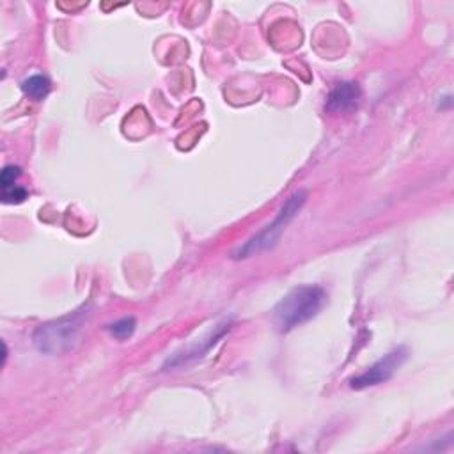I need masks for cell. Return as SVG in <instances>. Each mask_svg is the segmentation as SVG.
I'll use <instances>...</instances> for the list:
<instances>
[{
    "mask_svg": "<svg viewBox=\"0 0 454 454\" xmlns=\"http://www.w3.org/2000/svg\"><path fill=\"white\" fill-rule=\"evenodd\" d=\"M90 314L92 303L85 301L73 312L37 326L32 335L35 349L44 355H62L73 349L78 344Z\"/></svg>",
    "mask_w": 454,
    "mask_h": 454,
    "instance_id": "cell-1",
    "label": "cell"
},
{
    "mask_svg": "<svg viewBox=\"0 0 454 454\" xmlns=\"http://www.w3.org/2000/svg\"><path fill=\"white\" fill-rule=\"evenodd\" d=\"M326 301V293L319 286H300L291 289L273 309V321L278 332L287 333L316 317Z\"/></svg>",
    "mask_w": 454,
    "mask_h": 454,
    "instance_id": "cell-2",
    "label": "cell"
},
{
    "mask_svg": "<svg viewBox=\"0 0 454 454\" xmlns=\"http://www.w3.org/2000/svg\"><path fill=\"white\" fill-rule=\"evenodd\" d=\"M307 199V193L303 190L294 192L280 207L278 215L275 216V220L271 223H268L261 232H257L255 236H252L248 241H245L234 254V259H247L252 257L259 252L270 250L277 245V241L280 239L282 232L286 231V227L291 223V220L300 213V209L303 207Z\"/></svg>",
    "mask_w": 454,
    "mask_h": 454,
    "instance_id": "cell-3",
    "label": "cell"
},
{
    "mask_svg": "<svg viewBox=\"0 0 454 454\" xmlns=\"http://www.w3.org/2000/svg\"><path fill=\"white\" fill-rule=\"evenodd\" d=\"M232 328V319H223L218 325L213 326V330H209L202 339H197L193 344L176 351L172 356H168L163 364V369H179V367H186L197 360H200L202 356H206V353L218 344V340L229 333V330Z\"/></svg>",
    "mask_w": 454,
    "mask_h": 454,
    "instance_id": "cell-4",
    "label": "cell"
},
{
    "mask_svg": "<svg viewBox=\"0 0 454 454\" xmlns=\"http://www.w3.org/2000/svg\"><path fill=\"white\" fill-rule=\"evenodd\" d=\"M406 358H408V349L404 346H399V348L388 351L378 362H374L362 374L351 378L349 380V387L355 388V390H362V388H367V387H374V385L385 383L406 362Z\"/></svg>",
    "mask_w": 454,
    "mask_h": 454,
    "instance_id": "cell-5",
    "label": "cell"
},
{
    "mask_svg": "<svg viewBox=\"0 0 454 454\" xmlns=\"http://www.w3.org/2000/svg\"><path fill=\"white\" fill-rule=\"evenodd\" d=\"M358 99H360L358 83L356 82H340L330 90V94L326 98L325 110L332 115L348 114L358 106Z\"/></svg>",
    "mask_w": 454,
    "mask_h": 454,
    "instance_id": "cell-6",
    "label": "cell"
},
{
    "mask_svg": "<svg viewBox=\"0 0 454 454\" xmlns=\"http://www.w3.org/2000/svg\"><path fill=\"white\" fill-rule=\"evenodd\" d=\"M51 83L44 74H32L21 82V90L32 101H41L48 96Z\"/></svg>",
    "mask_w": 454,
    "mask_h": 454,
    "instance_id": "cell-7",
    "label": "cell"
},
{
    "mask_svg": "<svg viewBox=\"0 0 454 454\" xmlns=\"http://www.w3.org/2000/svg\"><path fill=\"white\" fill-rule=\"evenodd\" d=\"M135 328H137V319L133 316H126V317H121L114 323H110L106 326L108 333L117 339V340H126L129 339L133 333H135Z\"/></svg>",
    "mask_w": 454,
    "mask_h": 454,
    "instance_id": "cell-8",
    "label": "cell"
},
{
    "mask_svg": "<svg viewBox=\"0 0 454 454\" xmlns=\"http://www.w3.org/2000/svg\"><path fill=\"white\" fill-rule=\"evenodd\" d=\"M27 199V190L20 184H11L7 188H2V200L5 204H20Z\"/></svg>",
    "mask_w": 454,
    "mask_h": 454,
    "instance_id": "cell-9",
    "label": "cell"
},
{
    "mask_svg": "<svg viewBox=\"0 0 454 454\" xmlns=\"http://www.w3.org/2000/svg\"><path fill=\"white\" fill-rule=\"evenodd\" d=\"M21 176V168L18 165H5L0 176L2 188H7L11 184H16V179Z\"/></svg>",
    "mask_w": 454,
    "mask_h": 454,
    "instance_id": "cell-10",
    "label": "cell"
}]
</instances>
